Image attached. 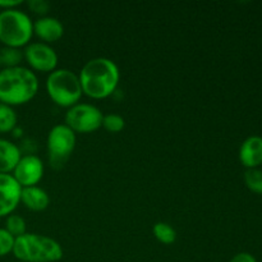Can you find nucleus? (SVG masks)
<instances>
[{
    "mask_svg": "<svg viewBox=\"0 0 262 262\" xmlns=\"http://www.w3.org/2000/svg\"><path fill=\"white\" fill-rule=\"evenodd\" d=\"M152 233L156 239L163 245H173L177 241V232L170 224L164 222H159L154 225Z\"/></svg>",
    "mask_w": 262,
    "mask_h": 262,
    "instance_id": "f3484780",
    "label": "nucleus"
},
{
    "mask_svg": "<svg viewBox=\"0 0 262 262\" xmlns=\"http://www.w3.org/2000/svg\"><path fill=\"white\" fill-rule=\"evenodd\" d=\"M12 253L20 262H58L64 256L60 243L36 233H26L15 238Z\"/></svg>",
    "mask_w": 262,
    "mask_h": 262,
    "instance_id": "7ed1b4c3",
    "label": "nucleus"
},
{
    "mask_svg": "<svg viewBox=\"0 0 262 262\" xmlns=\"http://www.w3.org/2000/svg\"><path fill=\"white\" fill-rule=\"evenodd\" d=\"M45 173V166L38 156L27 154L18 161L12 176L22 188L37 186Z\"/></svg>",
    "mask_w": 262,
    "mask_h": 262,
    "instance_id": "1a4fd4ad",
    "label": "nucleus"
},
{
    "mask_svg": "<svg viewBox=\"0 0 262 262\" xmlns=\"http://www.w3.org/2000/svg\"><path fill=\"white\" fill-rule=\"evenodd\" d=\"M38 92V78L30 68L18 66L0 71V102L18 106L30 102Z\"/></svg>",
    "mask_w": 262,
    "mask_h": 262,
    "instance_id": "f03ea898",
    "label": "nucleus"
},
{
    "mask_svg": "<svg viewBox=\"0 0 262 262\" xmlns=\"http://www.w3.org/2000/svg\"><path fill=\"white\" fill-rule=\"evenodd\" d=\"M230 262H257V261H256V258L253 257L251 253L241 252V253H237V255L230 260Z\"/></svg>",
    "mask_w": 262,
    "mask_h": 262,
    "instance_id": "5701e85b",
    "label": "nucleus"
},
{
    "mask_svg": "<svg viewBox=\"0 0 262 262\" xmlns=\"http://www.w3.org/2000/svg\"><path fill=\"white\" fill-rule=\"evenodd\" d=\"M124 118L118 114H106L102 118V128L109 133H119L124 129Z\"/></svg>",
    "mask_w": 262,
    "mask_h": 262,
    "instance_id": "aec40b11",
    "label": "nucleus"
},
{
    "mask_svg": "<svg viewBox=\"0 0 262 262\" xmlns=\"http://www.w3.org/2000/svg\"><path fill=\"white\" fill-rule=\"evenodd\" d=\"M23 50L15 48L2 46L0 48V67L3 69L20 66L23 60Z\"/></svg>",
    "mask_w": 262,
    "mask_h": 262,
    "instance_id": "2eb2a0df",
    "label": "nucleus"
},
{
    "mask_svg": "<svg viewBox=\"0 0 262 262\" xmlns=\"http://www.w3.org/2000/svg\"><path fill=\"white\" fill-rule=\"evenodd\" d=\"M76 133L66 124H58L48 135L49 160L54 169H60L76 148Z\"/></svg>",
    "mask_w": 262,
    "mask_h": 262,
    "instance_id": "423d86ee",
    "label": "nucleus"
},
{
    "mask_svg": "<svg viewBox=\"0 0 262 262\" xmlns=\"http://www.w3.org/2000/svg\"><path fill=\"white\" fill-rule=\"evenodd\" d=\"M22 158L20 148L12 141L0 138V174L13 173Z\"/></svg>",
    "mask_w": 262,
    "mask_h": 262,
    "instance_id": "4468645a",
    "label": "nucleus"
},
{
    "mask_svg": "<svg viewBox=\"0 0 262 262\" xmlns=\"http://www.w3.org/2000/svg\"><path fill=\"white\" fill-rule=\"evenodd\" d=\"M33 36V22L19 9L0 12V42L8 48L20 49L30 43Z\"/></svg>",
    "mask_w": 262,
    "mask_h": 262,
    "instance_id": "39448f33",
    "label": "nucleus"
},
{
    "mask_svg": "<svg viewBox=\"0 0 262 262\" xmlns=\"http://www.w3.org/2000/svg\"><path fill=\"white\" fill-rule=\"evenodd\" d=\"M15 238L10 233L5 230V228H0V257H4L8 253L13 252Z\"/></svg>",
    "mask_w": 262,
    "mask_h": 262,
    "instance_id": "412c9836",
    "label": "nucleus"
},
{
    "mask_svg": "<svg viewBox=\"0 0 262 262\" xmlns=\"http://www.w3.org/2000/svg\"><path fill=\"white\" fill-rule=\"evenodd\" d=\"M5 230L10 233L14 238L20 237V235L27 233L26 220L22 216H19V215L10 214L9 216H7V220H5Z\"/></svg>",
    "mask_w": 262,
    "mask_h": 262,
    "instance_id": "a211bd4d",
    "label": "nucleus"
},
{
    "mask_svg": "<svg viewBox=\"0 0 262 262\" xmlns=\"http://www.w3.org/2000/svg\"><path fill=\"white\" fill-rule=\"evenodd\" d=\"M239 160L247 169H255L262 164V137L251 136L246 138L239 148Z\"/></svg>",
    "mask_w": 262,
    "mask_h": 262,
    "instance_id": "f8f14e48",
    "label": "nucleus"
},
{
    "mask_svg": "<svg viewBox=\"0 0 262 262\" xmlns=\"http://www.w3.org/2000/svg\"><path fill=\"white\" fill-rule=\"evenodd\" d=\"M46 92L51 101L67 109L78 104L83 95L78 74L67 68H56L49 73L46 79Z\"/></svg>",
    "mask_w": 262,
    "mask_h": 262,
    "instance_id": "20e7f679",
    "label": "nucleus"
},
{
    "mask_svg": "<svg viewBox=\"0 0 262 262\" xmlns=\"http://www.w3.org/2000/svg\"><path fill=\"white\" fill-rule=\"evenodd\" d=\"M245 183L253 193L262 194V170L258 168L247 169L245 173Z\"/></svg>",
    "mask_w": 262,
    "mask_h": 262,
    "instance_id": "6ab92c4d",
    "label": "nucleus"
},
{
    "mask_svg": "<svg viewBox=\"0 0 262 262\" xmlns=\"http://www.w3.org/2000/svg\"><path fill=\"white\" fill-rule=\"evenodd\" d=\"M23 58L31 71L51 73L58 67V54L50 45L43 42H31L23 50Z\"/></svg>",
    "mask_w": 262,
    "mask_h": 262,
    "instance_id": "6e6552de",
    "label": "nucleus"
},
{
    "mask_svg": "<svg viewBox=\"0 0 262 262\" xmlns=\"http://www.w3.org/2000/svg\"><path fill=\"white\" fill-rule=\"evenodd\" d=\"M27 4L31 12L36 13L38 15H42V17H45V14L50 9V4L48 2H45V0H30Z\"/></svg>",
    "mask_w": 262,
    "mask_h": 262,
    "instance_id": "4be33fe9",
    "label": "nucleus"
},
{
    "mask_svg": "<svg viewBox=\"0 0 262 262\" xmlns=\"http://www.w3.org/2000/svg\"><path fill=\"white\" fill-rule=\"evenodd\" d=\"M22 187L12 174H0V217L9 216L20 204Z\"/></svg>",
    "mask_w": 262,
    "mask_h": 262,
    "instance_id": "9d476101",
    "label": "nucleus"
},
{
    "mask_svg": "<svg viewBox=\"0 0 262 262\" xmlns=\"http://www.w3.org/2000/svg\"><path fill=\"white\" fill-rule=\"evenodd\" d=\"M20 202L31 211H43L50 205V197L45 189L37 186L26 187L20 192Z\"/></svg>",
    "mask_w": 262,
    "mask_h": 262,
    "instance_id": "ddd939ff",
    "label": "nucleus"
},
{
    "mask_svg": "<svg viewBox=\"0 0 262 262\" xmlns=\"http://www.w3.org/2000/svg\"><path fill=\"white\" fill-rule=\"evenodd\" d=\"M82 92L95 100L112 96L117 90L120 72L115 61L109 58H94L87 61L79 72Z\"/></svg>",
    "mask_w": 262,
    "mask_h": 262,
    "instance_id": "f257e3e1",
    "label": "nucleus"
},
{
    "mask_svg": "<svg viewBox=\"0 0 262 262\" xmlns=\"http://www.w3.org/2000/svg\"><path fill=\"white\" fill-rule=\"evenodd\" d=\"M22 3V0H0V8L3 10L17 9L18 5H20Z\"/></svg>",
    "mask_w": 262,
    "mask_h": 262,
    "instance_id": "b1692460",
    "label": "nucleus"
},
{
    "mask_svg": "<svg viewBox=\"0 0 262 262\" xmlns=\"http://www.w3.org/2000/svg\"><path fill=\"white\" fill-rule=\"evenodd\" d=\"M33 35L37 36L41 42L50 45L63 37L64 26L58 18L45 15L33 22Z\"/></svg>",
    "mask_w": 262,
    "mask_h": 262,
    "instance_id": "9b49d317",
    "label": "nucleus"
},
{
    "mask_svg": "<svg viewBox=\"0 0 262 262\" xmlns=\"http://www.w3.org/2000/svg\"><path fill=\"white\" fill-rule=\"evenodd\" d=\"M104 114L99 107L91 104L78 102L69 107L64 117V124L71 128L74 133H92L102 127Z\"/></svg>",
    "mask_w": 262,
    "mask_h": 262,
    "instance_id": "0eeeda50",
    "label": "nucleus"
},
{
    "mask_svg": "<svg viewBox=\"0 0 262 262\" xmlns=\"http://www.w3.org/2000/svg\"><path fill=\"white\" fill-rule=\"evenodd\" d=\"M17 113L9 105L0 102V133L13 132L17 128Z\"/></svg>",
    "mask_w": 262,
    "mask_h": 262,
    "instance_id": "dca6fc26",
    "label": "nucleus"
}]
</instances>
